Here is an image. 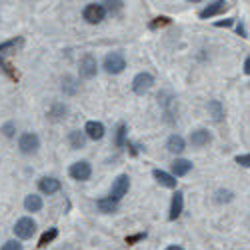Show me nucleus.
<instances>
[{"label": "nucleus", "instance_id": "nucleus-1", "mask_svg": "<svg viewBox=\"0 0 250 250\" xmlns=\"http://www.w3.org/2000/svg\"><path fill=\"white\" fill-rule=\"evenodd\" d=\"M12 230H14L16 238H20V240H28V238H32L34 232H36V222H34L32 218L24 216V218H20V220L14 224Z\"/></svg>", "mask_w": 250, "mask_h": 250}, {"label": "nucleus", "instance_id": "nucleus-2", "mask_svg": "<svg viewBox=\"0 0 250 250\" xmlns=\"http://www.w3.org/2000/svg\"><path fill=\"white\" fill-rule=\"evenodd\" d=\"M104 16H106V10H104V6H102L100 2L86 4L84 10H82V18H84L88 24H98V22H102Z\"/></svg>", "mask_w": 250, "mask_h": 250}, {"label": "nucleus", "instance_id": "nucleus-3", "mask_svg": "<svg viewBox=\"0 0 250 250\" xmlns=\"http://www.w3.org/2000/svg\"><path fill=\"white\" fill-rule=\"evenodd\" d=\"M124 68H126V58H124L120 52H110L106 58H104V70L108 74H120Z\"/></svg>", "mask_w": 250, "mask_h": 250}, {"label": "nucleus", "instance_id": "nucleus-4", "mask_svg": "<svg viewBox=\"0 0 250 250\" xmlns=\"http://www.w3.org/2000/svg\"><path fill=\"white\" fill-rule=\"evenodd\" d=\"M18 148L22 154H34L40 148V138L34 132H24L18 138Z\"/></svg>", "mask_w": 250, "mask_h": 250}, {"label": "nucleus", "instance_id": "nucleus-5", "mask_svg": "<svg viewBox=\"0 0 250 250\" xmlns=\"http://www.w3.org/2000/svg\"><path fill=\"white\" fill-rule=\"evenodd\" d=\"M152 86H154V76L150 72H140L132 80V92L134 94H144V92H148Z\"/></svg>", "mask_w": 250, "mask_h": 250}, {"label": "nucleus", "instance_id": "nucleus-6", "mask_svg": "<svg viewBox=\"0 0 250 250\" xmlns=\"http://www.w3.org/2000/svg\"><path fill=\"white\" fill-rule=\"evenodd\" d=\"M78 72H80V78H84V80L94 78V76H96V72H98V62H96V58H94L92 54L82 56Z\"/></svg>", "mask_w": 250, "mask_h": 250}, {"label": "nucleus", "instance_id": "nucleus-7", "mask_svg": "<svg viewBox=\"0 0 250 250\" xmlns=\"http://www.w3.org/2000/svg\"><path fill=\"white\" fill-rule=\"evenodd\" d=\"M128 188H130V178H128V174H120L114 182H112V188H110V198L112 200H120L124 194L128 192Z\"/></svg>", "mask_w": 250, "mask_h": 250}, {"label": "nucleus", "instance_id": "nucleus-8", "mask_svg": "<svg viewBox=\"0 0 250 250\" xmlns=\"http://www.w3.org/2000/svg\"><path fill=\"white\" fill-rule=\"evenodd\" d=\"M70 176L74 178V180H88L90 176H92V166H90V162H86V160H80V162H74L72 166H70Z\"/></svg>", "mask_w": 250, "mask_h": 250}, {"label": "nucleus", "instance_id": "nucleus-9", "mask_svg": "<svg viewBox=\"0 0 250 250\" xmlns=\"http://www.w3.org/2000/svg\"><path fill=\"white\" fill-rule=\"evenodd\" d=\"M104 124L98 122V120H88L86 122V126H84V134L90 138V140H100L104 136Z\"/></svg>", "mask_w": 250, "mask_h": 250}, {"label": "nucleus", "instance_id": "nucleus-10", "mask_svg": "<svg viewBox=\"0 0 250 250\" xmlns=\"http://www.w3.org/2000/svg\"><path fill=\"white\" fill-rule=\"evenodd\" d=\"M38 188H40V192H42V194H54V192L60 190V180L52 178V176H44V178H40Z\"/></svg>", "mask_w": 250, "mask_h": 250}, {"label": "nucleus", "instance_id": "nucleus-11", "mask_svg": "<svg viewBox=\"0 0 250 250\" xmlns=\"http://www.w3.org/2000/svg\"><path fill=\"white\" fill-rule=\"evenodd\" d=\"M210 140H212V136H210V132H208L206 128H198V130H194L190 134V144H192V146H196V148L206 146Z\"/></svg>", "mask_w": 250, "mask_h": 250}, {"label": "nucleus", "instance_id": "nucleus-12", "mask_svg": "<svg viewBox=\"0 0 250 250\" xmlns=\"http://www.w3.org/2000/svg\"><path fill=\"white\" fill-rule=\"evenodd\" d=\"M192 170V162L190 160H186V158H176L172 162V176H186Z\"/></svg>", "mask_w": 250, "mask_h": 250}, {"label": "nucleus", "instance_id": "nucleus-13", "mask_svg": "<svg viewBox=\"0 0 250 250\" xmlns=\"http://www.w3.org/2000/svg\"><path fill=\"white\" fill-rule=\"evenodd\" d=\"M182 210H184V194H182V192H176V194L172 196V204H170V214H168V218H170V220H176V218L182 214Z\"/></svg>", "mask_w": 250, "mask_h": 250}, {"label": "nucleus", "instance_id": "nucleus-14", "mask_svg": "<svg viewBox=\"0 0 250 250\" xmlns=\"http://www.w3.org/2000/svg\"><path fill=\"white\" fill-rule=\"evenodd\" d=\"M154 174V178H156V182L160 184V186H164V188H176V178L172 176V174H168V172H164V170H154L152 172Z\"/></svg>", "mask_w": 250, "mask_h": 250}, {"label": "nucleus", "instance_id": "nucleus-15", "mask_svg": "<svg viewBox=\"0 0 250 250\" xmlns=\"http://www.w3.org/2000/svg\"><path fill=\"white\" fill-rule=\"evenodd\" d=\"M96 208H98L102 214H112V212L118 210V202L112 200L110 196H106V198H98V200H96Z\"/></svg>", "mask_w": 250, "mask_h": 250}, {"label": "nucleus", "instance_id": "nucleus-16", "mask_svg": "<svg viewBox=\"0 0 250 250\" xmlns=\"http://www.w3.org/2000/svg\"><path fill=\"white\" fill-rule=\"evenodd\" d=\"M166 148H168L172 154H180V152H184V148H186V142H184V138H182L180 134H172V136L168 138V142H166Z\"/></svg>", "mask_w": 250, "mask_h": 250}, {"label": "nucleus", "instance_id": "nucleus-17", "mask_svg": "<svg viewBox=\"0 0 250 250\" xmlns=\"http://www.w3.org/2000/svg\"><path fill=\"white\" fill-rule=\"evenodd\" d=\"M68 144H70V148L72 150H80L82 146L86 144V134H84V130H72L70 134H68Z\"/></svg>", "mask_w": 250, "mask_h": 250}, {"label": "nucleus", "instance_id": "nucleus-18", "mask_svg": "<svg viewBox=\"0 0 250 250\" xmlns=\"http://www.w3.org/2000/svg\"><path fill=\"white\" fill-rule=\"evenodd\" d=\"M42 206H44L42 196H38V194H28L24 198V208L28 212H40V210H42Z\"/></svg>", "mask_w": 250, "mask_h": 250}, {"label": "nucleus", "instance_id": "nucleus-19", "mask_svg": "<svg viewBox=\"0 0 250 250\" xmlns=\"http://www.w3.org/2000/svg\"><path fill=\"white\" fill-rule=\"evenodd\" d=\"M208 114H210L216 122H220L224 118V106H222V102L220 100H210V102H208Z\"/></svg>", "mask_w": 250, "mask_h": 250}, {"label": "nucleus", "instance_id": "nucleus-20", "mask_svg": "<svg viewBox=\"0 0 250 250\" xmlns=\"http://www.w3.org/2000/svg\"><path fill=\"white\" fill-rule=\"evenodd\" d=\"M224 2H220V0H218V2H212V4H208L204 10H200V18L202 20H206V18H212V16H216L218 12H222L224 10Z\"/></svg>", "mask_w": 250, "mask_h": 250}, {"label": "nucleus", "instance_id": "nucleus-21", "mask_svg": "<svg viewBox=\"0 0 250 250\" xmlns=\"http://www.w3.org/2000/svg\"><path fill=\"white\" fill-rule=\"evenodd\" d=\"M62 90H64V94H76L78 80L74 76H64V78H62Z\"/></svg>", "mask_w": 250, "mask_h": 250}, {"label": "nucleus", "instance_id": "nucleus-22", "mask_svg": "<svg viewBox=\"0 0 250 250\" xmlns=\"http://www.w3.org/2000/svg\"><path fill=\"white\" fill-rule=\"evenodd\" d=\"M20 42H22L20 38H12V40H6V42H2V44H0V56H4V54H12Z\"/></svg>", "mask_w": 250, "mask_h": 250}, {"label": "nucleus", "instance_id": "nucleus-23", "mask_svg": "<svg viewBox=\"0 0 250 250\" xmlns=\"http://www.w3.org/2000/svg\"><path fill=\"white\" fill-rule=\"evenodd\" d=\"M126 134H128L126 124H120L118 130H116V140H114L116 146H126Z\"/></svg>", "mask_w": 250, "mask_h": 250}, {"label": "nucleus", "instance_id": "nucleus-24", "mask_svg": "<svg viewBox=\"0 0 250 250\" xmlns=\"http://www.w3.org/2000/svg\"><path fill=\"white\" fill-rule=\"evenodd\" d=\"M56 236H58V230H56V228H48V230H46L42 236H40L38 246H46V244H50V242H52Z\"/></svg>", "mask_w": 250, "mask_h": 250}, {"label": "nucleus", "instance_id": "nucleus-25", "mask_svg": "<svg viewBox=\"0 0 250 250\" xmlns=\"http://www.w3.org/2000/svg\"><path fill=\"white\" fill-rule=\"evenodd\" d=\"M64 114H66V106H64V104H54V106L50 108V112H48V116L52 120H60Z\"/></svg>", "mask_w": 250, "mask_h": 250}, {"label": "nucleus", "instance_id": "nucleus-26", "mask_svg": "<svg viewBox=\"0 0 250 250\" xmlns=\"http://www.w3.org/2000/svg\"><path fill=\"white\" fill-rule=\"evenodd\" d=\"M166 24H170V18H168V16H158V18H154V20H152V22H150L148 26H150V30H156V28L166 26Z\"/></svg>", "mask_w": 250, "mask_h": 250}, {"label": "nucleus", "instance_id": "nucleus-27", "mask_svg": "<svg viewBox=\"0 0 250 250\" xmlns=\"http://www.w3.org/2000/svg\"><path fill=\"white\" fill-rule=\"evenodd\" d=\"M216 200L218 202H230L232 200V192L230 190H218L216 192Z\"/></svg>", "mask_w": 250, "mask_h": 250}, {"label": "nucleus", "instance_id": "nucleus-28", "mask_svg": "<svg viewBox=\"0 0 250 250\" xmlns=\"http://www.w3.org/2000/svg\"><path fill=\"white\" fill-rule=\"evenodd\" d=\"M100 4L104 6L106 14H108V12H116V10H120V8H122V2H100Z\"/></svg>", "mask_w": 250, "mask_h": 250}, {"label": "nucleus", "instance_id": "nucleus-29", "mask_svg": "<svg viewBox=\"0 0 250 250\" xmlns=\"http://www.w3.org/2000/svg\"><path fill=\"white\" fill-rule=\"evenodd\" d=\"M0 250H22V244H20L18 240H8V242L2 244Z\"/></svg>", "mask_w": 250, "mask_h": 250}, {"label": "nucleus", "instance_id": "nucleus-30", "mask_svg": "<svg viewBox=\"0 0 250 250\" xmlns=\"http://www.w3.org/2000/svg\"><path fill=\"white\" fill-rule=\"evenodd\" d=\"M146 238V232H138V234H132V236H126V244H136L140 240Z\"/></svg>", "mask_w": 250, "mask_h": 250}, {"label": "nucleus", "instance_id": "nucleus-31", "mask_svg": "<svg viewBox=\"0 0 250 250\" xmlns=\"http://www.w3.org/2000/svg\"><path fill=\"white\" fill-rule=\"evenodd\" d=\"M236 164L244 166V168H250V154H238L236 156Z\"/></svg>", "mask_w": 250, "mask_h": 250}, {"label": "nucleus", "instance_id": "nucleus-32", "mask_svg": "<svg viewBox=\"0 0 250 250\" xmlns=\"http://www.w3.org/2000/svg\"><path fill=\"white\" fill-rule=\"evenodd\" d=\"M0 68H2V70H4V72H6L8 76H12V78H16V74L12 72V66L8 64V62H6V60H4L2 56H0Z\"/></svg>", "mask_w": 250, "mask_h": 250}, {"label": "nucleus", "instance_id": "nucleus-33", "mask_svg": "<svg viewBox=\"0 0 250 250\" xmlns=\"http://www.w3.org/2000/svg\"><path fill=\"white\" fill-rule=\"evenodd\" d=\"M14 130H16V126H14V122H6L4 126H2V132H4V136H14Z\"/></svg>", "mask_w": 250, "mask_h": 250}, {"label": "nucleus", "instance_id": "nucleus-34", "mask_svg": "<svg viewBox=\"0 0 250 250\" xmlns=\"http://www.w3.org/2000/svg\"><path fill=\"white\" fill-rule=\"evenodd\" d=\"M232 24H234L232 18H226V20H220V22H214V26H218V28H220V26H226V28H228V26H232Z\"/></svg>", "mask_w": 250, "mask_h": 250}, {"label": "nucleus", "instance_id": "nucleus-35", "mask_svg": "<svg viewBox=\"0 0 250 250\" xmlns=\"http://www.w3.org/2000/svg\"><path fill=\"white\" fill-rule=\"evenodd\" d=\"M236 32H238V34H240V36H244V38H246V36H248V34H246V28H244V24H242V22H240V24H238V28H236Z\"/></svg>", "mask_w": 250, "mask_h": 250}, {"label": "nucleus", "instance_id": "nucleus-36", "mask_svg": "<svg viewBox=\"0 0 250 250\" xmlns=\"http://www.w3.org/2000/svg\"><path fill=\"white\" fill-rule=\"evenodd\" d=\"M244 72L246 74H250V56L246 58V62H244Z\"/></svg>", "mask_w": 250, "mask_h": 250}, {"label": "nucleus", "instance_id": "nucleus-37", "mask_svg": "<svg viewBox=\"0 0 250 250\" xmlns=\"http://www.w3.org/2000/svg\"><path fill=\"white\" fill-rule=\"evenodd\" d=\"M166 250H184V248H182V246H176V244H172V246H168Z\"/></svg>", "mask_w": 250, "mask_h": 250}]
</instances>
